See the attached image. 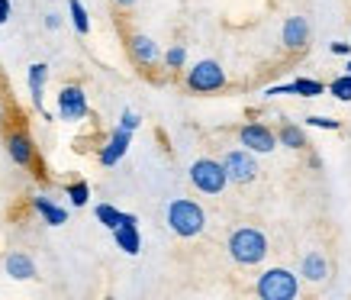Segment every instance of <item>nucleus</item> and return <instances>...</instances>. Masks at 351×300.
I'll list each match as a JSON object with an SVG mask.
<instances>
[{
	"mask_svg": "<svg viewBox=\"0 0 351 300\" xmlns=\"http://www.w3.org/2000/svg\"><path fill=\"white\" fill-rule=\"evenodd\" d=\"M168 226L174 236L181 239H193L203 233V226H206V214H203V207L197 200H187V197H178V200H171L168 204Z\"/></svg>",
	"mask_w": 351,
	"mask_h": 300,
	"instance_id": "nucleus-1",
	"label": "nucleus"
},
{
	"mask_svg": "<svg viewBox=\"0 0 351 300\" xmlns=\"http://www.w3.org/2000/svg\"><path fill=\"white\" fill-rule=\"evenodd\" d=\"M229 255H232V262H239V265H258V262H265L267 255V239L261 229H255V226H239L232 236H229Z\"/></svg>",
	"mask_w": 351,
	"mask_h": 300,
	"instance_id": "nucleus-2",
	"label": "nucleus"
},
{
	"mask_svg": "<svg viewBox=\"0 0 351 300\" xmlns=\"http://www.w3.org/2000/svg\"><path fill=\"white\" fill-rule=\"evenodd\" d=\"M255 294L261 300H293L300 294V281L287 268H271L258 278Z\"/></svg>",
	"mask_w": 351,
	"mask_h": 300,
	"instance_id": "nucleus-3",
	"label": "nucleus"
},
{
	"mask_svg": "<svg viewBox=\"0 0 351 300\" xmlns=\"http://www.w3.org/2000/svg\"><path fill=\"white\" fill-rule=\"evenodd\" d=\"M191 184H193V187H197L200 194H223L226 184H229L223 161L197 159V161L191 165Z\"/></svg>",
	"mask_w": 351,
	"mask_h": 300,
	"instance_id": "nucleus-4",
	"label": "nucleus"
},
{
	"mask_svg": "<svg viewBox=\"0 0 351 300\" xmlns=\"http://www.w3.org/2000/svg\"><path fill=\"white\" fill-rule=\"evenodd\" d=\"M187 87L193 94H213V91H223L226 87V71L223 65L213 62V58H203L187 71Z\"/></svg>",
	"mask_w": 351,
	"mask_h": 300,
	"instance_id": "nucleus-5",
	"label": "nucleus"
},
{
	"mask_svg": "<svg viewBox=\"0 0 351 300\" xmlns=\"http://www.w3.org/2000/svg\"><path fill=\"white\" fill-rule=\"evenodd\" d=\"M223 168H226V178L235 184H252L258 178V161L248 155V149L229 152L223 159Z\"/></svg>",
	"mask_w": 351,
	"mask_h": 300,
	"instance_id": "nucleus-6",
	"label": "nucleus"
},
{
	"mask_svg": "<svg viewBox=\"0 0 351 300\" xmlns=\"http://www.w3.org/2000/svg\"><path fill=\"white\" fill-rule=\"evenodd\" d=\"M58 117L64 119V123H77V119L87 117V94L84 87L77 84H68L58 91Z\"/></svg>",
	"mask_w": 351,
	"mask_h": 300,
	"instance_id": "nucleus-7",
	"label": "nucleus"
},
{
	"mask_svg": "<svg viewBox=\"0 0 351 300\" xmlns=\"http://www.w3.org/2000/svg\"><path fill=\"white\" fill-rule=\"evenodd\" d=\"M239 142H242L248 152L267 155V152L277 149V132H271V129L261 126V123H245V126L239 129Z\"/></svg>",
	"mask_w": 351,
	"mask_h": 300,
	"instance_id": "nucleus-8",
	"label": "nucleus"
},
{
	"mask_svg": "<svg viewBox=\"0 0 351 300\" xmlns=\"http://www.w3.org/2000/svg\"><path fill=\"white\" fill-rule=\"evenodd\" d=\"M7 155H10L13 165H20V168L32 165V161H36V146H32L29 132H23V129L10 132V136H7Z\"/></svg>",
	"mask_w": 351,
	"mask_h": 300,
	"instance_id": "nucleus-9",
	"label": "nucleus"
},
{
	"mask_svg": "<svg viewBox=\"0 0 351 300\" xmlns=\"http://www.w3.org/2000/svg\"><path fill=\"white\" fill-rule=\"evenodd\" d=\"M265 94H267V97H280V94H297V97H322V94H326V84H322V81H313V78H297V81H290V84L267 87Z\"/></svg>",
	"mask_w": 351,
	"mask_h": 300,
	"instance_id": "nucleus-10",
	"label": "nucleus"
},
{
	"mask_svg": "<svg viewBox=\"0 0 351 300\" xmlns=\"http://www.w3.org/2000/svg\"><path fill=\"white\" fill-rule=\"evenodd\" d=\"M129 142H132V132H126V129H113V136H110L107 139V146H104V149H100V165H117L119 159H123V155H126L129 152Z\"/></svg>",
	"mask_w": 351,
	"mask_h": 300,
	"instance_id": "nucleus-11",
	"label": "nucleus"
},
{
	"mask_svg": "<svg viewBox=\"0 0 351 300\" xmlns=\"http://www.w3.org/2000/svg\"><path fill=\"white\" fill-rule=\"evenodd\" d=\"M280 43L287 45V49H303L309 43V23L303 16H290L284 23V30H280Z\"/></svg>",
	"mask_w": 351,
	"mask_h": 300,
	"instance_id": "nucleus-12",
	"label": "nucleus"
},
{
	"mask_svg": "<svg viewBox=\"0 0 351 300\" xmlns=\"http://www.w3.org/2000/svg\"><path fill=\"white\" fill-rule=\"evenodd\" d=\"M129 52H132V58H136L138 65H155L161 58L158 43H155V39H149V36H142V32L129 36Z\"/></svg>",
	"mask_w": 351,
	"mask_h": 300,
	"instance_id": "nucleus-13",
	"label": "nucleus"
},
{
	"mask_svg": "<svg viewBox=\"0 0 351 300\" xmlns=\"http://www.w3.org/2000/svg\"><path fill=\"white\" fill-rule=\"evenodd\" d=\"M113 239L117 246L126 252V255H138L142 252V236H138V223H119L113 229Z\"/></svg>",
	"mask_w": 351,
	"mask_h": 300,
	"instance_id": "nucleus-14",
	"label": "nucleus"
},
{
	"mask_svg": "<svg viewBox=\"0 0 351 300\" xmlns=\"http://www.w3.org/2000/svg\"><path fill=\"white\" fill-rule=\"evenodd\" d=\"M3 268H7V275H10L13 281L36 278V262H32L29 255H23V252H10V255H7V262H3Z\"/></svg>",
	"mask_w": 351,
	"mask_h": 300,
	"instance_id": "nucleus-15",
	"label": "nucleus"
},
{
	"mask_svg": "<svg viewBox=\"0 0 351 300\" xmlns=\"http://www.w3.org/2000/svg\"><path fill=\"white\" fill-rule=\"evenodd\" d=\"M32 207H36V214L43 216L49 226H64L68 223V210L58 204H52L49 197H32Z\"/></svg>",
	"mask_w": 351,
	"mask_h": 300,
	"instance_id": "nucleus-16",
	"label": "nucleus"
},
{
	"mask_svg": "<svg viewBox=\"0 0 351 300\" xmlns=\"http://www.w3.org/2000/svg\"><path fill=\"white\" fill-rule=\"evenodd\" d=\"M300 275L306 281H313V284H319V281H326V275H329V262L322 258V252H309V255H303Z\"/></svg>",
	"mask_w": 351,
	"mask_h": 300,
	"instance_id": "nucleus-17",
	"label": "nucleus"
},
{
	"mask_svg": "<svg viewBox=\"0 0 351 300\" xmlns=\"http://www.w3.org/2000/svg\"><path fill=\"white\" fill-rule=\"evenodd\" d=\"M45 81H49V65H45V62L29 65V94H32V104H36L39 110H43Z\"/></svg>",
	"mask_w": 351,
	"mask_h": 300,
	"instance_id": "nucleus-18",
	"label": "nucleus"
},
{
	"mask_svg": "<svg viewBox=\"0 0 351 300\" xmlns=\"http://www.w3.org/2000/svg\"><path fill=\"white\" fill-rule=\"evenodd\" d=\"M97 220L107 226V229H117L119 223H138L136 214H123V210H117L113 204H97Z\"/></svg>",
	"mask_w": 351,
	"mask_h": 300,
	"instance_id": "nucleus-19",
	"label": "nucleus"
},
{
	"mask_svg": "<svg viewBox=\"0 0 351 300\" xmlns=\"http://www.w3.org/2000/svg\"><path fill=\"white\" fill-rule=\"evenodd\" d=\"M277 142L287 146V149H303V146H306V136H303V129H297L293 123H284L280 132H277Z\"/></svg>",
	"mask_w": 351,
	"mask_h": 300,
	"instance_id": "nucleus-20",
	"label": "nucleus"
},
{
	"mask_svg": "<svg viewBox=\"0 0 351 300\" xmlns=\"http://www.w3.org/2000/svg\"><path fill=\"white\" fill-rule=\"evenodd\" d=\"M68 10H71V23H75L77 36H87L90 32V16H87L84 3L81 0H68Z\"/></svg>",
	"mask_w": 351,
	"mask_h": 300,
	"instance_id": "nucleus-21",
	"label": "nucleus"
},
{
	"mask_svg": "<svg viewBox=\"0 0 351 300\" xmlns=\"http://www.w3.org/2000/svg\"><path fill=\"white\" fill-rule=\"evenodd\" d=\"M326 91H329V94L335 97V100H341V104H348V100H351V75L345 71V75L335 78V81H332V84L326 87Z\"/></svg>",
	"mask_w": 351,
	"mask_h": 300,
	"instance_id": "nucleus-22",
	"label": "nucleus"
},
{
	"mask_svg": "<svg viewBox=\"0 0 351 300\" xmlns=\"http://www.w3.org/2000/svg\"><path fill=\"white\" fill-rule=\"evenodd\" d=\"M68 197H71V204L75 207H84L87 200H90V187H87V181L68 184Z\"/></svg>",
	"mask_w": 351,
	"mask_h": 300,
	"instance_id": "nucleus-23",
	"label": "nucleus"
},
{
	"mask_svg": "<svg viewBox=\"0 0 351 300\" xmlns=\"http://www.w3.org/2000/svg\"><path fill=\"white\" fill-rule=\"evenodd\" d=\"M184 62H187V49H184V45H174V49H168V52H165V65H168V68H174V71H178V68H184Z\"/></svg>",
	"mask_w": 351,
	"mask_h": 300,
	"instance_id": "nucleus-24",
	"label": "nucleus"
},
{
	"mask_svg": "<svg viewBox=\"0 0 351 300\" xmlns=\"http://www.w3.org/2000/svg\"><path fill=\"white\" fill-rule=\"evenodd\" d=\"M142 126V119H138L136 110H123V117H119V129H126V132H136Z\"/></svg>",
	"mask_w": 351,
	"mask_h": 300,
	"instance_id": "nucleus-25",
	"label": "nucleus"
},
{
	"mask_svg": "<svg viewBox=\"0 0 351 300\" xmlns=\"http://www.w3.org/2000/svg\"><path fill=\"white\" fill-rule=\"evenodd\" d=\"M309 126H319V129H341L339 119H329V117H306Z\"/></svg>",
	"mask_w": 351,
	"mask_h": 300,
	"instance_id": "nucleus-26",
	"label": "nucleus"
},
{
	"mask_svg": "<svg viewBox=\"0 0 351 300\" xmlns=\"http://www.w3.org/2000/svg\"><path fill=\"white\" fill-rule=\"evenodd\" d=\"M332 55H351V43H332Z\"/></svg>",
	"mask_w": 351,
	"mask_h": 300,
	"instance_id": "nucleus-27",
	"label": "nucleus"
},
{
	"mask_svg": "<svg viewBox=\"0 0 351 300\" xmlns=\"http://www.w3.org/2000/svg\"><path fill=\"white\" fill-rule=\"evenodd\" d=\"M10 20V0H0V26Z\"/></svg>",
	"mask_w": 351,
	"mask_h": 300,
	"instance_id": "nucleus-28",
	"label": "nucleus"
},
{
	"mask_svg": "<svg viewBox=\"0 0 351 300\" xmlns=\"http://www.w3.org/2000/svg\"><path fill=\"white\" fill-rule=\"evenodd\" d=\"M45 26H49V30H58V26H62V16H58V13H49V16H45Z\"/></svg>",
	"mask_w": 351,
	"mask_h": 300,
	"instance_id": "nucleus-29",
	"label": "nucleus"
},
{
	"mask_svg": "<svg viewBox=\"0 0 351 300\" xmlns=\"http://www.w3.org/2000/svg\"><path fill=\"white\" fill-rule=\"evenodd\" d=\"M113 3H119V7H132L136 0H113Z\"/></svg>",
	"mask_w": 351,
	"mask_h": 300,
	"instance_id": "nucleus-30",
	"label": "nucleus"
},
{
	"mask_svg": "<svg viewBox=\"0 0 351 300\" xmlns=\"http://www.w3.org/2000/svg\"><path fill=\"white\" fill-rule=\"evenodd\" d=\"M0 126H3V107H0Z\"/></svg>",
	"mask_w": 351,
	"mask_h": 300,
	"instance_id": "nucleus-31",
	"label": "nucleus"
},
{
	"mask_svg": "<svg viewBox=\"0 0 351 300\" xmlns=\"http://www.w3.org/2000/svg\"><path fill=\"white\" fill-rule=\"evenodd\" d=\"M348 75H351V58H348Z\"/></svg>",
	"mask_w": 351,
	"mask_h": 300,
	"instance_id": "nucleus-32",
	"label": "nucleus"
}]
</instances>
